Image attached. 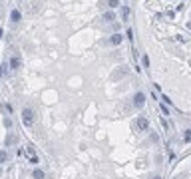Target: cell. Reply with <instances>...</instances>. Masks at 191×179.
Listing matches in <instances>:
<instances>
[{
  "label": "cell",
  "mask_w": 191,
  "mask_h": 179,
  "mask_svg": "<svg viewBox=\"0 0 191 179\" xmlns=\"http://www.w3.org/2000/svg\"><path fill=\"white\" fill-rule=\"evenodd\" d=\"M34 119H36V116H34V109L24 108V109H22V121H24V125L30 127L32 123H34Z\"/></svg>",
  "instance_id": "obj_1"
},
{
  "label": "cell",
  "mask_w": 191,
  "mask_h": 179,
  "mask_svg": "<svg viewBox=\"0 0 191 179\" xmlns=\"http://www.w3.org/2000/svg\"><path fill=\"white\" fill-rule=\"evenodd\" d=\"M143 104H145V93H143V92H137L133 96V105H135V108H141Z\"/></svg>",
  "instance_id": "obj_2"
},
{
  "label": "cell",
  "mask_w": 191,
  "mask_h": 179,
  "mask_svg": "<svg viewBox=\"0 0 191 179\" xmlns=\"http://www.w3.org/2000/svg\"><path fill=\"white\" fill-rule=\"evenodd\" d=\"M18 143V135L14 133V131H10V133L6 135V147H12V145H16Z\"/></svg>",
  "instance_id": "obj_3"
},
{
  "label": "cell",
  "mask_w": 191,
  "mask_h": 179,
  "mask_svg": "<svg viewBox=\"0 0 191 179\" xmlns=\"http://www.w3.org/2000/svg\"><path fill=\"white\" fill-rule=\"evenodd\" d=\"M137 127L145 131L147 127H149V121H147V117H143V116H141V117H137Z\"/></svg>",
  "instance_id": "obj_4"
},
{
  "label": "cell",
  "mask_w": 191,
  "mask_h": 179,
  "mask_svg": "<svg viewBox=\"0 0 191 179\" xmlns=\"http://www.w3.org/2000/svg\"><path fill=\"white\" fill-rule=\"evenodd\" d=\"M20 18H22V12H20L18 8H14V10L10 12V20L12 22H20Z\"/></svg>",
  "instance_id": "obj_5"
},
{
  "label": "cell",
  "mask_w": 191,
  "mask_h": 179,
  "mask_svg": "<svg viewBox=\"0 0 191 179\" xmlns=\"http://www.w3.org/2000/svg\"><path fill=\"white\" fill-rule=\"evenodd\" d=\"M32 179H46V173H44V169H32Z\"/></svg>",
  "instance_id": "obj_6"
},
{
  "label": "cell",
  "mask_w": 191,
  "mask_h": 179,
  "mask_svg": "<svg viewBox=\"0 0 191 179\" xmlns=\"http://www.w3.org/2000/svg\"><path fill=\"white\" fill-rule=\"evenodd\" d=\"M20 66H22L20 58H18V56H12V58H10V68H12V70H18Z\"/></svg>",
  "instance_id": "obj_7"
},
{
  "label": "cell",
  "mask_w": 191,
  "mask_h": 179,
  "mask_svg": "<svg viewBox=\"0 0 191 179\" xmlns=\"http://www.w3.org/2000/svg\"><path fill=\"white\" fill-rule=\"evenodd\" d=\"M101 18H104L105 22H113V20H116V14H113V10H109V12H104Z\"/></svg>",
  "instance_id": "obj_8"
},
{
  "label": "cell",
  "mask_w": 191,
  "mask_h": 179,
  "mask_svg": "<svg viewBox=\"0 0 191 179\" xmlns=\"http://www.w3.org/2000/svg\"><path fill=\"white\" fill-rule=\"evenodd\" d=\"M121 40H124V36L121 34H113L112 38H109V42H112L113 46H117V44H121Z\"/></svg>",
  "instance_id": "obj_9"
},
{
  "label": "cell",
  "mask_w": 191,
  "mask_h": 179,
  "mask_svg": "<svg viewBox=\"0 0 191 179\" xmlns=\"http://www.w3.org/2000/svg\"><path fill=\"white\" fill-rule=\"evenodd\" d=\"M6 159H8V153H6V149H0V163H4Z\"/></svg>",
  "instance_id": "obj_10"
},
{
  "label": "cell",
  "mask_w": 191,
  "mask_h": 179,
  "mask_svg": "<svg viewBox=\"0 0 191 179\" xmlns=\"http://www.w3.org/2000/svg\"><path fill=\"white\" fill-rule=\"evenodd\" d=\"M108 6L109 8H117L120 6V0H108Z\"/></svg>",
  "instance_id": "obj_11"
},
{
  "label": "cell",
  "mask_w": 191,
  "mask_h": 179,
  "mask_svg": "<svg viewBox=\"0 0 191 179\" xmlns=\"http://www.w3.org/2000/svg\"><path fill=\"white\" fill-rule=\"evenodd\" d=\"M159 112H161V113H163V116H169V109H167V108H165V105H163V104H159Z\"/></svg>",
  "instance_id": "obj_12"
},
{
  "label": "cell",
  "mask_w": 191,
  "mask_h": 179,
  "mask_svg": "<svg viewBox=\"0 0 191 179\" xmlns=\"http://www.w3.org/2000/svg\"><path fill=\"white\" fill-rule=\"evenodd\" d=\"M141 62H143V66H145V68H149V58H147L145 54L141 56Z\"/></svg>",
  "instance_id": "obj_13"
},
{
  "label": "cell",
  "mask_w": 191,
  "mask_h": 179,
  "mask_svg": "<svg viewBox=\"0 0 191 179\" xmlns=\"http://www.w3.org/2000/svg\"><path fill=\"white\" fill-rule=\"evenodd\" d=\"M183 139H185V141H189V139H191V129H187V131L183 133Z\"/></svg>",
  "instance_id": "obj_14"
},
{
  "label": "cell",
  "mask_w": 191,
  "mask_h": 179,
  "mask_svg": "<svg viewBox=\"0 0 191 179\" xmlns=\"http://www.w3.org/2000/svg\"><path fill=\"white\" fill-rule=\"evenodd\" d=\"M4 125L10 127V125H12V119H10V117H4Z\"/></svg>",
  "instance_id": "obj_15"
},
{
  "label": "cell",
  "mask_w": 191,
  "mask_h": 179,
  "mask_svg": "<svg viewBox=\"0 0 191 179\" xmlns=\"http://www.w3.org/2000/svg\"><path fill=\"white\" fill-rule=\"evenodd\" d=\"M121 16L127 18V16H129V8H124V10H121Z\"/></svg>",
  "instance_id": "obj_16"
},
{
  "label": "cell",
  "mask_w": 191,
  "mask_h": 179,
  "mask_svg": "<svg viewBox=\"0 0 191 179\" xmlns=\"http://www.w3.org/2000/svg\"><path fill=\"white\" fill-rule=\"evenodd\" d=\"M30 163H34V165L38 163V157H36V155H30Z\"/></svg>",
  "instance_id": "obj_17"
},
{
  "label": "cell",
  "mask_w": 191,
  "mask_h": 179,
  "mask_svg": "<svg viewBox=\"0 0 191 179\" xmlns=\"http://www.w3.org/2000/svg\"><path fill=\"white\" fill-rule=\"evenodd\" d=\"M28 153H30V155H36V151H34V147H32V145H28Z\"/></svg>",
  "instance_id": "obj_18"
},
{
  "label": "cell",
  "mask_w": 191,
  "mask_h": 179,
  "mask_svg": "<svg viewBox=\"0 0 191 179\" xmlns=\"http://www.w3.org/2000/svg\"><path fill=\"white\" fill-rule=\"evenodd\" d=\"M0 76H4V66L0 64Z\"/></svg>",
  "instance_id": "obj_19"
},
{
  "label": "cell",
  "mask_w": 191,
  "mask_h": 179,
  "mask_svg": "<svg viewBox=\"0 0 191 179\" xmlns=\"http://www.w3.org/2000/svg\"><path fill=\"white\" fill-rule=\"evenodd\" d=\"M151 179H161V177H159V175H153V177H151Z\"/></svg>",
  "instance_id": "obj_20"
},
{
  "label": "cell",
  "mask_w": 191,
  "mask_h": 179,
  "mask_svg": "<svg viewBox=\"0 0 191 179\" xmlns=\"http://www.w3.org/2000/svg\"><path fill=\"white\" fill-rule=\"evenodd\" d=\"M2 34H4V30H2V28H0V38H2Z\"/></svg>",
  "instance_id": "obj_21"
}]
</instances>
